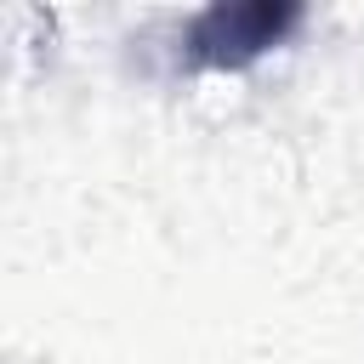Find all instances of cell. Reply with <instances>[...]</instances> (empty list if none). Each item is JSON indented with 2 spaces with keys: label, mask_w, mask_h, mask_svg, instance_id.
<instances>
[{
  "label": "cell",
  "mask_w": 364,
  "mask_h": 364,
  "mask_svg": "<svg viewBox=\"0 0 364 364\" xmlns=\"http://www.w3.org/2000/svg\"><path fill=\"white\" fill-rule=\"evenodd\" d=\"M296 23H301V6L290 0H222L193 17L182 46H188V63L199 68H245L262 51H273Z\"/></svg>",
  "instance_id": "obj_1"
}]
</instances>
